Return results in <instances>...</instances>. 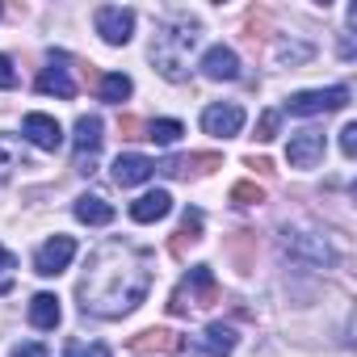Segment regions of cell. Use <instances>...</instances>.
I'll list each match as a JSON object with an SVG mask.
<instances>
[{
  "instance_id": "1",
  "label": "cell",
  "mask_w": 357,
  "mask_h": 357,
  "mask_svg": "<svg viewBox=\"0 0 357 357\" xmlns=\"http://www.w3.org/2000/svg\"><path fill=\"white\" fill-rule=\"evenodd\" d=\"M151 290V261L143 248L126 244V240H105L93 248L84 278L76 286L80 311L84 315H101V319H118L130 315Z\"/></svg>"
},
{
  "instance_id": "2",
  "label": "cell",
  "mask_w": 357,
  "mask_h": 357,
  "mask_svg": "<svg viewBox=\"0 0 357 357\" xmlns=\"http://www.w3.org/2000/svg\"><path fill=\"white\" fill-rule=\"evenodd\" d=\"M198 47V26L194 22H164L151 38V63L164 80L181 84L190 76V55Z\"/></svg>"
},
{
  "instance_id": "3",
  "label": "cell",
  "mask_w": 357,
  "mask_h": 357,
  "mask_svg": "<svg viewBox=\"0 0 357 357\" xmlns=\"http://www.w3.org/2000/svg\"><path fill=\"white\" fill-rule=\"evenodd\" d=\"M219 298V286H215V273L206 269V265H194L190 269V278L172 290V298H168V311L172 315H190L194 307H211Z\"/></svg>"
},
{
  "instance_id": "4",
  "label": "cell",
  "mask_w": 357,
  "mask_h": 357,
  "mask_svg": "<svg viewBox=\"0 0 357 357\" xmlns=\"http://www.w3.org/2000/svg\"><path fill=\"white\" fill-rule=\"evenodd\" d=\"M344 105H349V89H344V84H336V89H307V93H294V97L286 101V109L298 114V118L336 114V109H344Z\"/></svg>"
},
{
  "instance_id": "5",
  "label": "cell",
  "mask_w": 357,
  "mask_h": 357,
  "mask_svg": "<svg viewBox=\"0 0 357 357\" xmlns=\"http://www.w3.org/2000/svg\"><path fill=\"white\" fill-rule=\"evenodd\" d=\"M97 151H101V118L97 114H80L76 118V172H97Z\"/></svg>"
},
{
  "instance_id": "6",
  "label": "cell",
  "mask_w": 357,
  "mask_h": 357,
  "mask_svg": "<svg viewBox=\"0 0 357 357\" xmlns=\"http://www.w3.org/2000/svg\"><path fill=\"white\" fill-rule=\"evenodd\" d=\"M93 22H97V34H101L109 47H126L130 34H135V13L122 9V5H101Z\"/></svg>"
},
{
  "instance_id": "7",
  "label": "cell",
  "mask_w": 357,
  "mask_h": 357,
  "mask_svg": "<svg viewBox=\"0 0 357 357\" xmlns=\"http://www.w3.org/2000/svg\"><path fill=\"white\" fill-rule=\"evenodd\" d=\"M72 257H76V240H72V236H55V240H47V244L34 252V273L59 278V273L72 265Z\"/></svg>"
},
{
  "instance_id": "8",
  "label": "cell",
  "mask_w": 357,
  "mask_h": 357,
  "mask_svg": "<svg viewBox=\"0 0 357 357\" xmlns=\"http://www.w3.org/2000/svg\"><path fill=\"white\" fill-rule=\"evenodd\" d=\"M202 130L215 135V139H231L244 130V109L236 101H219V105H206L202 109Z\"/></svg>"
},
{
  "instance_id": "9",
  "label": "cell",
  "mask_w": 357,
  "mask_h": 357,
  "mask_svg": "<svg viewBox=\"0 0 357 357\" xmlns=\"http://www.w3.org/2000/svg\"><path fill=\"white\" fill-rule=\"evenodd\" d=\"M22 139H30L34 147H43V151H59L63 147V126L51 118V114H26V122H22Z\"/></svg>"
},
{
  "instance_id": "10",
  "label": "cell",
  "mask_w": 357,
  "mask_h": 357,
  "mask_svg": "<svg viewBox=\"0 0 357 357\" xmlns=\"http://www.w3.org/2000/svg\"><path fill=\"white\" fill-rule=\"evenodd\" d=\"M324 147H328L324 130H298V135H290L286 160H290V168H315L324 160Z\"/></svg>"
},
{
  "instance_id": "11",
  "label": "cell",
  "mask_w": 357,
  "mask_h": 357,
  "mask_svg": "<svg viewBox=\"0 0 357 357\" xmlns=\"http://www.w3.org/2000/svg\"><path fill=\"white\" fill-rule=\"evenodd\" d=\"M130 353H181L185 349V340L176 336L172 328H147V332H139V336H130V344H126Z\"/></svg>"
},
{
  "instance_id": "12",
  "label": "cell",
  "mask_w": 357,
  "mask_h": 357,
  "mask_svg": "<svg viewBox=\"0 0 357 357\" xmlns=\"http://www.w3.org/2000/svg\"><path fill=\"white\" fill-rule=\"evenodd\" d=\"M151 172H155V164H151L147 155H139V151H126V155H118V160H114V185H122V190H130V185H143Z\"/></svg>"
},
{
  "instance_id": "13",
  "label": "cell",
  "mask_w": 357,
  "mask_h": 357,
  "mask_svg": "<svg viewBox=\"0 0 357 357\" xmlns=\"http://www.w3.org/2000/svg\"><path fill=\"white\" fill-rule=\"evenodd\" d=\"M231 349H236V328H227V324H211L206 332L194 336V353L198 357H227Z\"/></svg>"
},
{
  "instance_id": "14",
  "label": "cell",
  "mask_w": 357,
  "mask_h": 357,
  "mask_svg": "<svg viewBox=\"0 0 357 357\" xmlns=\"http://www.w3.org/2000/svg\"><path fill=\"white\" fill-rule=\"evenodd\" d=\"M282 248H286V257H307L311 265H328L332 261V248L319 240V236H303V231H286V240H282Z\"/></svg>"
},
{
  "instance_id": "15",
  "label": "cell",
  "mask_w": 357,
  "mask_h": 357,
  "mask_svg": "<svg viewBox=\"0 0 357 357\" xmlns=\"http://www.w3.org/2000/svg\"><path fill=\"white\" fill-rule=\"evenodd\" d=\"M202 72H206L211 80H236V76H240V55L219 43V47H211V51L202 55Z\"/></svg>"
},
{
  "instance_id": "16",
  "label": "cell",
  "mask_w": 357,
  "mask_h": 357,
  "mask_svg": "<svg viewBox=\"0 0 357 357\" xmlns=\"http://www.w3.org/2000/svg\"><path fill=\"white\" fill-rule=\"evenodd\" d=\"M168 211H172L168 190H151V194H143V198L130 202V219H135V223H160Z\"/></svg>"
},
{
  "instance_id": "17",
  "label": "cell",
  "mask_w": 357,
  "mask_h": 357,
  "mask_svg": "<svg viewBox=\"0 0 357 357\" xmlns=\"http://www.w3.org/2000/svg\"><path fill=\"white\" fill-rule=\"evenodd\" d=\"M72 211H76V219L89 223V227H105V223H114V206H109L101 194H80Z\"/></svg>"
},
{
  "instance_id": "18",
  "label": "cell",
  "mask_w": 357,
  "mask_h": 357,
  "mask_svg": "<svg viewBox=\"0 0 357 357\" xmlns=\"http://www.w3.org/2000/svg\"><path fill=\"white\" fill-rule=\"evenodd\" d=\"M17 168H30L26 139H17V135H0V176H13Z\"/></svg>"
},
{
  "instance_id": "19",
  "label": "cell",
  "mask_w": 357,
  "mask_h": 357,
  "mask_svg": "<svg viewBox=\"0 0 357 357\" xmlns=\"http://www.w3.org/2000/svg\"><path fill=\"white\" fill-rule=\"evenodd\" d=\"M202 240V211H185V219H181V231L172 236V257H185L194 244Z\"/></svg>"
},
{
  "instance_id": "20",
  "label": "cell",
  "mask_w": 357,
  "mask_h": 357,
  "mask_svg": "<svg viewBox=\"0 0 357 357\" xmlns=\"http://www.w3.org/2000/svg\"><path fill=\"white\" fill-rule=\"evenodd\" d=\"M59 319H63V311H59V298H55V294H34V298H30V324H34V328L47 332V328H55Z\"/></svg>"
},
{
  "instance_id": "21",
  "label": "cell",
  "mask_w": 357,
  "mask_h": 357,
  "mask_svg": "<svg viewBox=\"0 0 357 357\" xmlns=\"http://www.w3.org/2000/svg\"><path fill=\"white\" fill-rule=\"evenodd\" d=\"M38 93H55V97H76V84H72V76H68V68H47L43 76H38Z\"/></svg>"
},
{
  "instance_id": "22",
  "label": "cell",
  "mask_w": 357,
  "mask_h": 357,
  "mask_svg": "<svg viewBox=\"0 0 357 357\" xmlns=\"http://www.w3.org/2000/svg\"><path fill=\"white\" fill-rule=\"evenodd\" d=\"M130 76H122V72H109V76H101V101H109V105H122L126 97H130Z\"/></svg>"
},
{
  "instance_id": "23",
  "label": "cell",
  "mask_w": 357,
  "mask_h": 357,
  "mask_svg": "<svg viewBox=\"0 0 357 357\" xmlns=\"http://www.w3.org/2000/svg\"><path fill=\"white\" fill-rule=\"evenodd\" d=\"M181 135H185V126L176 122V118H160V122H151V126H147V139H151L155 147H172Z\"/></svg>"
},
{
  "instance_id": "24",
  "label": "cell",
  "mask_w": 357,
  "mask_h": 357,
  "mask_svg": "<svg viewBox=\"0 0 357 357\" xmlns=\"http://www.w3.org/2000/svg\"><path fill=\"white\" fill-rule=\"evenodd\" d=\"M311 55H315L311 43H282V47H278V63H290V68H294V63H307Z\"/></svg>"
},
{
  "instance_id": "25",
  "label": "cell",
  "mask_w": 357,
  "mask_h": 357,
  "mask_svg": "<svg viewBox=\"0 0 357 357\" xmlns=\"http://www.w3.org/2000/svg\"><path fill=\"white\" fill-rule=\"evenodd\" d=\"M63 357H109V349H105L101 340H80V336H72L68 349H63Z\"/></svg>"
},
{
  "instance_id": "26",
  "label": "cell",
  "mask_w": 357,
  "mask_h": 357,
  "mask_svg": "<svg viewBox=\"0 0 357 357\" xmlns=\"http://www.w3.org/2000/svg\"><path fill=\"white\" fill-rule=\"evenodd\" d=\"M231 202L236 206H257V202H265V190L257 181H240V185H231Z\"/></svg>"
},
{
  "instance_id": "27",
  "label": "cell",
  "mask_w": 357,
  "mask_h": 357,
  "mask_svg": "<svg viewBox=\"0 0 357 357\" xmlns=\"http://www.w3.org/2000/svg\"><path fill=\"white\" fill-rule=\"evenodd\" d=\"M278 122H282V114H278V109H265L261 122H257V143H269V139L278 135Z\"/></svg>"
},
{
  "instance_id": "28",
  "label": "cell",
  "mask_w": 357,
  "mask_h": 357,
  "mask_svg": "<svg viewBox=\"0 0 357 357\" xmlns=\"http://www.w3.org/2000/svg\"><path fill=\"white\" fill-rule=\"evenodd\" d=\"M118 130H122V139H147V122H139V118H118Z\"/></svg>"
},
{
  "instance_id": "29",
  "label": "cell",
  "mask_w": 357,
  "mask_h": 357,
  "mask_svg": "<svg viewBox=\"0 0 357 357\" xmlns=\"http://www.w3.org/2000/svg\"><path fill=\"white\" fill-rule=\"evenodd\" d=\"M13 265H17V261H13L9 252H0V294L13 290Z\"/></svg>"
},
{
  "instance_id": "30",
  "label": "cell",
  "mask_w": 357,
  "mask_h": 357,
  "mask_svg": "<svg viewBox=\"0 0 357 357\" xmlns=\"http://www.w3.org/2000/svg\"><path fill=\"white\" fill-rule=\"evenodd\" d=\"M340 151H344V155H349V160H353V155H357V122H349V126H344V130H340Z\"/></svg>"
},
{
  "instance_id": "31",
  "label": "cell",
  "mask_w": 357,
  "mask_h": 357,
  "mask_svg": "<svg viewBox=\"0 0 357 357\" xmlns=\"http://www.w3.org/2000/svg\"><path fill=\"white\" fill-rule=\"evenodd\" d=\"M0 89H17V72H13V63L0 55Z\"/></svg>"
},
{
  "instance_id": "32",
  "label": "cell",
  "mask_w": 357,
  "mask_h": 357,
  "mask_svg": "<svg viewBox=\"0 0 357 357\" xmlns=\"http://www.w3.org/2000/svg\"><path fill=\"white\" fill-rule=\"evenodd\" d=\"M13 357H47V344H38V340H30V344H17V349H13Z\"/></svg>"
},
{
  "instance_id": "33",
  "label": "cell",
  "mask_w": 357,
  "mask_h": 357,
  "mask_svg": "<svg viewBox=\"0 0 357 357\" xmlns=\"http://www.w3.org/2000/svg\"><path fill=\"white\" fill-rule=\"evenodd\" d=\"M353 55H357V51H353V34L344 30V34H340V59H353Z\"/></svg>"
},
{
  "instance_id": "34",
  "label": "cell",
  "mask_w": 357,
  "mask_h": 357,
  "mask_svg": "<svg viewBox=\"0 0 357 357\" xmlns=\"http://www.w3.org/2000/svg\"><path fill=\"white\" fill-rule=\"evenodd\" d=\"M248 164H252L261 176H269V172H273V164H269V160H257V155H248Z\"/></svg>"
}]
</instances>
